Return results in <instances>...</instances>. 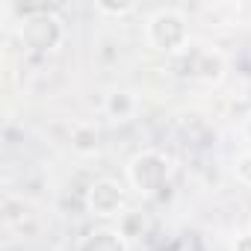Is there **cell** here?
I'll use <instances>...</instances> for the list:
<instances>
[{"mask_svg": "<svg viewBox=\"0 0 251 251\" xmlns=\"http://www.w3.org/2000/svg\"><path fill=\"white\" fill-rule=\"evenodd\" d=\"M21 15V45L33 53H50L62 45L65 39V21L56 15L53 6H18Z\"/></svg>", "mask_w": 251, "mask_h": 251, "instance_id": "6da1fadb", "label": "cell"}, {"mask_svg": "<svg viewBox=\"0 0 251 251\" xmlns=\"http://www.w3.org/2000/svg\"><path fill=\"white\" fill-rule=\"evenodd\" d=\"M172 177V160L163 151H139L130 157L127 163V183L133 186V192L154 198L169 186Z\"/></svg>", "mask_w": 251, "mask_h": 251, "instance_id": "7a4b0ae2", "label": "cell"}, {"mask_svg": "<svg viewBox=\"0 0 251 251\" xmlns=\"http://www.w3.org/2000/svg\"><path fill=\"white\" fill-rule=\"evenodd\" d=\"M145 39L160 53H177L189 42V21L180 9H157L145 24Z\"/></svg>", "mask_w": 251, "mask_h": 251, "instance_id": "3957f363", "label": "cell"}, {"mask_svg": "<svg viewBox=\"0 0 251 251\" xmlns=\"http://www.w3.org/2000/svg\"><path fill=\"white\" fill-rule=\"evenodd\" d=\"M86 210L92 216H100V219L118 216L124 210V186L118 180H109V177L95 180L86 189Z\"/></svg>", "mask_w": 251, "mask_h": 251, "instance_id": "277c9868", "label": "cell"}, {"mask_svg": "<svg viewBox=\"0 0 251 251\" xmlns=\"http://www.w3.org/2000/svg\"><path fill=\"white\" fill-rule=\"evenodd\" d=\"M225 71H227L225 56L216 48H204V50H195L192 53V77H198L201 83L216 86V83H222Z\"/></svg>", "mask_w": 251, "mask_h": 251, "instance_id": "5b68a950", "label": "cell"}, {"mask_svg": "<svg viewBox=\"0 0 251 251\" xmlns=\"http://www.w3.org/2000/svg\"><path fill=\"white\" fill-rule=\"evenodd\" d=\"M77 251H127V236L112 227H100L86 233Z\"/></svg>", "mask_w": 251, "mask_h": 251, "instance_id": "8992f818", "label": "cell"}, {"mask_svg": "<svg viewBox=\"0 0 251 251\" xmlns=\"http://www.w3.org/2000/svg\"><path fill=\"white\" fill-rule=\"evenodd\" d=\"M106 112L115 118V121H127L133 112H136V98L130 92H112L106 98Z\"/></svg>", "mask_w": 251, "mask_h": 251, "instance_id": "52a82bcc", "label": "cell"}, {"mask_svg": "<svg viewBox=\"0 0 251 251\" xmlns=\"http://www.w3.org/2000/svg\"><path fill=\"white\" fill-rule=\"evenodd\" d=\"M100 136H98V130H95V124H77V127L71 130V145L80 151V154H92V151H98V142Z\"/></svg>", "mask_w": 251, "mask_h": 251, "instance_id": "ba28073f", "label": "cell"}, {"mask_svg": "<svg viewBox=\"0 0 251 251\" xmlns=\"http://www.w3.org/2000/svg\"><path fill=\"white\" fill-rule=\"evenodd\" d=\"M95 9L100 15H112V18H124V15H133L136 12V3H106V0H98Z\"/></svg>", "mask_w": 251, "mask_h": 251, "instance_id": "9c48e42d", "label": "cell"}, {"mask_svg": "<svg viewBox=\"0 0 251 251\" xmlns=\"http://www.w3.org/2000/svg\"><path fill=\"white\" fill-rule=\"evenodd\" d=\"M236 177H239L245 186H251V151L239 154V160H236Z\"/></svg>", "mask_w": 251, "mask_h": 251, "instance_id": "30bf717a", "label": "cell"}, {"mask_svg": "<svg viewBox=\"0 0 251 251\" xmlns=\"http://www.w3.org/2000/svg\"><path fill=\"white\" fill-rule=\"evenodd\" d=\"M233 251H251V233H242V236H236V242H233Z\"/></svg>", "mask_w": 251, "mask_h": 251, "instance_id": "8fae6325", "label": "cell"}, {"mask_svg": "<svg viewBox=\"0 0 251 251\" xmlns=\"http://www.w3.org/2000/svg\"><path fill=\"white\" fill-rule=\"evenodd\" d=\"M245 133H248V139H251V112H248V118H245Z\"/></svg>", "mask_w": 251, "mask_h": 251, "instance_id": "7c38bea8", "label": "cell"}]
</instances>
